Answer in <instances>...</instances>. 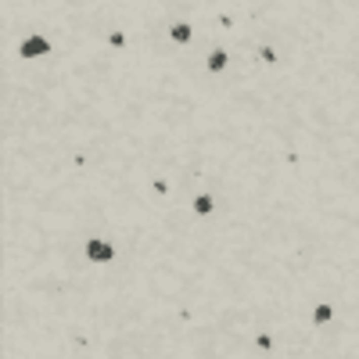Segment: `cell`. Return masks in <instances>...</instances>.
Here are the masks:
<instances>
[{
    "label": "cell",
    "mask_w": 359,
    "mask_h": 359,
    "mask_svg": "<svg viewBox=\"0 0 359 359\" xmlns=\"http://www.w3.org/2000/svg\"><path fill=\"white\" fill-rule=\"evenodd\" d=\"M90 259H111V248L101 245V241H94V245H90Z\"/></svg>",
    "instance_id": "obj_1"
}]
</instances>
